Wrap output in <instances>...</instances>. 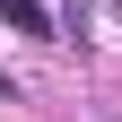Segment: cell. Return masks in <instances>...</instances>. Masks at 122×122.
<instances>
[{"instance_id":"6da1fadb","label":"cell","mask_w":122,"mask_h":122,"mask_svg":"<svg viewBox=\"0 0 122 122\" xmlns=\"http://www.w3.org/2000/svg\"><path fill=\"white\" fill-rule=\"evenodd\" d=\"M0 18L18 26V35H61V26H52V9H44V0H0Z\"/></svg>"}]
</instances>
